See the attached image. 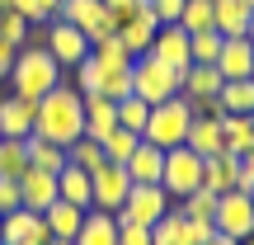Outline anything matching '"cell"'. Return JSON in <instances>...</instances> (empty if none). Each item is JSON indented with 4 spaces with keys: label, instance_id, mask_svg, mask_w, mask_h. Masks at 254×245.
Masks as SVG:
<instances>
[{
    "label": "cell",
    "instance_id": "1",
    "mask_svg": "<svg viewBox=\"0 0 254 245\" xmlns=\"http://www.w3.org/2000/svg\"><path fill=\"white\" fill-rule=\"evenodd\" d=\"M33 137H43V142H57V146H71L85 137V104H80V90H71V85H57L52 94H43V99L33 104Z\"/></svg>",
    "mask_w": 254,
    "mask_h": 245
},
{
    "label": "cell",
    "instance_id": "2",
    "mask_svg": "<svg viewBox=\"0 0 254 245\" xmlns=\"http://www.w3.org/2000/svg\"><path fill=\"white\" fill-rule=\"evenodd\" d=\"M62 71H66V66H57V57L47 52V47L24 43L14 52V66H9V94L38 104L43 94H52L57 85H62Z\"/></svg>",
    "mask_w": 254,
    "mask_h": 245
},
{
    "label": "cell",
    "instance_id": "3",
    "mask_svg": "<svg viewBox=\"0 0 254 245\" xmlns=\"http://www.w3.org/2000/svg\"><path fill=\"white\" fill-rule=\"evenodd\" d=\"M189 123H193V104L184 99V94H174V99H165V104H151V118H146L141 142L160 146V151H170V146H184V137H189Z\"/></svg>",
    "mask_w": 254,
    "mask_h": 245
},
{
    "label": "cell",
    "instance_id": "4",
    "mask_svg": "<svg viewBox=\"0 0 254 245\" xmlns=\"http://www.w3.org/2000/svg\"><path fill=\"white\" fill-rule=\"evenodd\" d=\"M160 184H165V193H170L174 203L189 198V193H198L202 189V156L189 151V146H170V151H165Z\"/></svg>",
    "mask_w": 254,
    "mask_h": 245
},
{
    "label": "cell",
    "instance_id": "5",
    "mask_svg": "<svg viewBox=\"0 0 254 245\" xmlns=\"http://www.w3.org/2000/svg\"><path fill=\"white\" fill-rule=\"evenodd\" d=\"M132 94L146 99V104H165V99L179 94V76H174L165 62H155L151 52H141L132 62Z\"/></svg>",
    "mask_w": 254,
    "mask_h": 245
},
{
    "label": "cell",
    "instance_id": "6",
    "mask_svg": "<svg viewBox=\"0 0 254 245\" xmlns=\"http://www.w3.org/2000/svg\"><path fill=\"white\" fill-rule=\"evenodd\" d=\"M170 208H174V198L165 193V184H132L127 203L113 212V217H118V227H127V222H136V227H155Z\"/></svg>",
    "mask_w": 254,
    "mask_h": 245
},
{
    "label": "cell",
    "instance_id": "7",
    "mask_svg": "<svg viewBox=\"0 0 254 245\" xmlns=\"http://www.w3.org/2000/svg\"><path fill=\"white\" fill-rule=\"evenodd\" d=\"M212 231L231 241H245L254 231V198L245 189H231V193H217V212H212Z\"/></svg>",
    "mask_w": 254,
    "mask_h": 245
},
{
    "label": "cell",
    "instance_id": "8",
    "mask_svg": "<svg viewBox=\"0 0 254 245\" xmlns=\"http://www.w3.org/2000/svg\"><path fill=\"white\" fill-rule=\"evenodd\" d=\"M57 19L75 24L85 38H90V43H99V38H113V33H118L104 0H62V5H57Z\"/></svg>",
    "mask_w": 254,
    "mask_h": 245
},
{
    "label": "cell",
    "instance_id": "9",
    "mask_svg": "<svg viewBox=\"0 0 254 245\" xmlns=\"http://www.w3.org/2000/svg\"><path fill=\"white\" fill-rule=\"evenodd\" d=\"M221 85H226V76H221L217 66H189L179 94L193 104V113H212V118H221V104H217Z\"/></svg>",
    "mask_w": 254,
    "mask_h": 245
},
{
    "label": "cell",
    "instance_id": "10",
    "mask_svg": "<svg viewBox=\"0 0 254 245\" xmlns=\"http://www.w3.org/2000/svg\"><path fill=\"white\" fill-rule=\"evenodd\" d=\"M90 189H94V203H90V208L118 212L123 203H127V193H132V174H127V165H118V161H104L99 170L90 174Z\"/></svg>",
    "mask_w": 254,
    "mask_h": 245
},
{
    "label": "cell",
    "instance_id": "11",
    "mask_svg": "<svg viewBox=\"0 0 254 245\" xmlns=\"http://www.w3.org/2000/svg\"><path fill=\"white\" fill-rule=\"evenodd\" d=\"M43 47L57 57V66H80L85 57H90V38L75 24H66V19H52V24L43 28Z\"/></svg>",
    "mask_w": 254,
    "mask_h": 245
},
{
    "label": "cell",
    "instance_id": "12",
    "mask_svg": "<svg viewBox=\"0 0 254 245\" xmlns=\"http://www.w3.org/2000/svg\"><path fill=\"white\" fill-rule=\"evenodd\" d=\"M151 57L165 62L184 85V76H189V66H193V43H189V33H184L179 24H165L160 33H155V43H151Z\"/></svg>",
    "mask_w": 254,
    "mask_h": 245
},
{
    "label": "cell",
    "instance_id": "13",
    "mask_svg": "<svg viewBox=\"0 0 254 245\" xmlns=\"http://www.w3.org/2000/svg\"><path fill=\"white\" fill-rule=\"evenodd\" d=\"M207 236H212V227H193V222L179 212V203L151 227V245H202Z\"/></svg>",
    "mask_w": 254,
    "mask_h": 245
},
{
    "label": "cell",
    "instance_id": "14",
    "mask_svg": "<svg viewBox=\"0 0 254 245\" xmlns=\"http://www.w3.org/2000/svg\"><path fill=\"white\" fill-rule=\"evenodd\" d=\"M155 33H160V19L151 14V5H146V0H136V5H132V19L118 28V38L127 43V52H132V57H141V52H151Z\"/></svg>",
    "mask_w": 254,
    "mask_h": 245
},
{
    "label": "cell",
    "instance_id": "15",
    "mask_svg": "<svg viewBox=\"0 0 254 245\" xmlns=\"http://www.w3.org/2000/svg\"><path fill=\"white\" fill-rule=\"evenodd\" d=\"M250 0H212V28L221 38H250Z\"/></svg>",
    "mask_w": 254,
    "mask_h": 245
},
{
    "label": "cell",
    "instance_id": "16",
    "mask_svg": "<svg viewBox=\"0 0 254 245\" xmlns=\"http://www.w3.org/2000/svg\"><path fill=\"white\" fill-rule=\"evenodd\" d=\"M202 189H207V193L240 189V156H231V151L207 156V161H202Z\"/></svg>",
    "mask_w": 254,
    "mask_h": 245
},
{
    "label": "cell",
    "instance_id": "17",
    "mask_svg": "<svg viewBox=\"0 0 254 245\" xmlns=\"http://www.w3.org/2000/svg\"><path fill=\"white\" fill-rule=\"evenodd\" d=\"M19 198H24L28 212H43L47 203H57V174L38 170V165H28L24 174H19Z\"/></svg>",
    "mask_w": 254,
    "mask_h": 245
},
{
    "label": "cell",
    "instance_id": "18",
    "mask_svg": "<svg viewBox=\"0 0 254 245\" xmlns=\"http://www.w3.org/2000/svg\"><path fill=\"white\" fill-rule=\"evenodd\" d=\"M14 241H47L43 212H28V208L5 212V222H0V245H14Z\"/></svg>",
    "mask_w": 254,
    "mask_h": 245
},
{
    "label": "cell",
    "instance_id": "19",
    "mask_svg": "<svg viewBox=\"0 0 254 245\" xmlns=\"http://www.w3.org/2000/svg\"><path fill=\"white\" fill-rule=\"evenodd\" d=\"M217 71L226 76V81H250L254 71V43L250 38H226L217 52Z\"/></svg>",
    "mask_w": 254,
    "mask_h": 245
},
{
    "label": "cell",
    "instance_id": "20",
    "mask_svg": "<svg viewBox=\"0 0 254 245\" xmlns=\"http://www.w3.org/2000/svg\"><path fill=\"white\" fill-rule=\"evenodd\" d=\"M184 146H189V151H198L202 161H207V156H217V151H226V142H221V118H212V113H193Z\"/></svg>",
    "mask_w": 254,
    "mask_h": 245
},
{
    "label": "cell",
    "instance_id": "21",
    "mask_svg": "<svg viewBox=\"0 0 254 245\" xmlns=\"http://www.w3.org/2000/svg\"><path fill=\"white\" fill-rule=\"evenodd\" d=\"M80 104H85V137L99 142L104 132L118 127V99H109V94H80Z\"/></svg>",
    "mask_w": 254,
    "mask_h": 245
},
{
    "label": "cell",
    "instance_id": "22",
    "mask_svg": "<svg viewBox=\"0 0 254 245\" xmlns=\"http://www.w3.org/2000/svg\"><path fill=\"white\" fill-rule=\"evenodd\" d=\"M28 132H33V104L19 99V94H5V99H0V137L24 142Z\"/></svg>",
    "mask_w": 254,
    "mask_h": 245
},
{
    "label": "cell",
    "instance_id": "23",
    "mask_svg": "<svg viewBox=\"0 0 254 245\" xmlns=\"http://www.w3.org/2000/svg\"><path fill=\"white\" fill-rule=\"evenodd\" d=\"M85 212H90V208H75V203H66V198L47 203V208H43V222H47V236H62V241H75V231H80Z\"/></svg>",
    "mask_w": 254,
    "mask_h": 245
},
{
    "label": "cell",
    "instance_id": "24",
    "mask_svg": "<svg viewBox=\"0 0 254 245\" xmlns=\"http://www.w3.org/2000/svg\"><path fill=\"white\" fill-rule=\"evenodd\" d=\"M160 170H165V151L151 142H136V151L127 156V174L132 184H160Z\"/></svg>",
    "mask_w": 254,
    "mask_h": 245
},
{
    "label": "cell",
    "instance_id": "25",
    "mask_svg": "<svg viewBox=\"0 0 254 245\" xmlns=\"http://www.w3.org/2000/svg\"><path fill=\"white\" fill-rule=\"evenodd\" d=\"M75 245H118V217L90 208L85 222H80V231H75Z\"/></svg>",
    "mask_w": 254,
    "mask_h": 245
},
{
    "label": "cell",
    "instance_id": "26",
    "mask_svg": "<svg viewBox=\"0 0 254 245\" xmlns=\"http://www.w3.org/2000/svg\"><path fill=\"white\" fill-rule=\"evenodd\" d=\"M221 142H226L231 156L245 161L254 146V113H221Z\"/></svg>",
    "mask_w": 254,
    "mask_h": 245
},
{
    "label": "cell",
    "instance_id": "27",
    "mask_svg": "<svg viewBox=\"0 0 254 245\" xmlns=\"http://www.w3.org/2000/svg\"><path fill=\"white\" fill-rule=\"evenodd\" d=\"M57 198L75 203V208H90V203H94V189H90V170H80V165H66V170L57 174Z\"/></svg>",
    "mask_w": 254,
    "mask_h": 245
},
{
    "label": "cell",
    "instance_id": "28",
    "mask_svg": "<svg viewBox=\"0 0 254 245\" xmlns=\"http://www.w3.org/2000/svg\"><path fill=\"white\" fill-rule=\"evenodd\" d=\"M24 151H28V165H38V170H47V174H62L66 165V146H57V142H43V137H33L28 132L24 137Z\"/></svg>",
    "mask_w": 254,
    "mask_h": 245
},
{
    "label": "cell",
    "instance_id": "29",
    "mask_svg": "<svg viewBox=\"0 0 254 245\" xmlns=\"http://www.w3.org/2000/svg\"><path fill=\"white\" fill-rule=\"evenodd\" d=\"M217 104L221 113H254V81H226Z\"/></svg>",
    "mask_w": 254,
    "mask_h": 245
},
{
    "label": "cell",
    "instance_id": "30",
    "mask_svg": "<svg viewBox=\"0 0 254 245\" xmlns=\"http://www.w3.org/2000/svg\"><path fill=\"white\" fill-rule=\"evenodd\" d=\"M136 142H141L136 132H127V127H113V132H104V137H99V151H104V161L127 165V156L136 151Z\"/></svg>",
    "mask_w": 254,
    "mask_h": 245
},
{
    "label": "cell",
    "instance_id": "31",
    "mask_svg": "<svg viewBox=\"0 0 254 245\" xmlns=\"http://www.w3.org/2000/svg\"><path fill=\"white\" fill-rule=\"evenodd\" d=\"M179 212L193 222V227H212V212H217V193H207V189L189 193V198H179Z\"/></svg>",
    "mask_w": 254,
    "mask_h": 245
},
{
    "label": "cell",
    "instance_id": "32",
    "mask_svg": "<svg viewBox=\"0 0 254 245\" xmlns=\"http://www.w3.org/2000/svg\"><path fill=\"white\" fill-rule=\"evenodd\" d=\"M90 57H94L99 66H132V62H136L118 33H113V38H99V43H90Z\"/></svg>",
    "mask_w": 254,
    "mask_h": 245
},
{
    "label": "cell",
    "instance_id": "33",
    "mask_svg": "<svg viewBox=\"0 0 254 245\" xmlns=\"http://www.w3.org/2000/svg\"><path fill=\"white\" fill-rule=\"evenodd\" d=\"M94 94L127 99V94H132V66H104V71H99V90H94Z\"/></svg>",
    "mask_w": 254,
    "mask_h": 245
},
{
    "label": "cell",
    "instance_id": "34",
    "mask_svg": "<svg viewBox=\"0 0 254 245\" xmlns=\"http://www.w3.org/2000/svg\"><path fill=\"white\" fill-rule=\"evenodd\" d=\"M146 118H151V104H146V99H136V94L118 99V127H127V132L141 137L146 132Z\"/></svg>",
    "mask_w": 254,
    "mask_h": 245
},
{
    "label": "cell",
    "instance_id": "35",
    "mask_svg": "<svg viewBox=\"0 0 254 245\" xmlns=\"http://www.w3.org/2000/svg\"><path fill=\"white\" fill-rule=\"evenodd\" d=\"M24 170H28V151H24V142H9V137H0V179H19Z\"/></svg>",
    "mask_w": 254,
    "mask_h": 245
},
{
    "label": "cell",
    "instance_id": "36",
    "mask_svg": "<svg viewBox=\"0 0 254 245\" xmlns=\"http://www.w3.org/2000/svg\"><path fill=\"white\" fill-rule=\"evenodd\" d=\"M189 43H193V66H217V52L226 38L217 28H202V33H189Z\"/></svg>",
    "mask_w": 254,
    "mask_h": 245
},
{
    "label": "cell",
    "instance_id": "37",
    "mask_svg": "<svg viewBox=\"0 0 254 245\" xmlns=\"http://www.w3.org/2000/svg\"><path fill=\"white\" fill-rule=\"evenodd\" d=\"M66 161L94 174V170L104 165V151H99V142H94V137H80V142H71V146H66Z\"/></svg>",
    "mask_w": 254,
    "mask_h": 245
},
{
    "label": "cell",
    "instance_id": "38",
    "mask_svg": "<svg viewBox=\"0 0 254 245\" xmlns=\"http://www.w3.org/2000/svg\"><path fill=\"white\" fill-rule=\"evenodd\" d=\"M179 28H184V33H202V28H212V0H184Z\"/></svg>",
    "mask_w": 254,
    "mask_h": 245
},
{
    "label": "cell",
    "instance_id": "39",
    "mask_svg": "<svg viewBox=\"0 0 254 245\" xmlns=\"http://www.w3.org/2000/svg\"><path fill=\"white\" fill-rule=\"evenodd\" d=\"M9 9H19L33 28H47L57 19V5H52V0H9Z\"/></svg>",
    "mask_w": 254,
    "mask_h": 245
},
{
    "label": "cell",
    "instance_id": "40",
    "mask_svg": "<svg viewBox=\"0 0 254 245\" xmlns=\"http://www.w3.org/2000/svg\"><path fill=\"white\" fill-rule=\"evenodd\" d=\"M28 28H33V24H28L19 9H0V38H5L9 47H24L28 43Z\"/></svg>",
    "mask_w": 254,
    "mask_h": 245
},
{
    "label": "cell",
    "instance_id": "41",
    "mask_svg": "<svg viewBox=\"0 0 254 245\" xmlns=\"http://www.w3.org/2000/svg\"><path fill=\"white\" fill-rule=\"evenodd\" d=\"M151 5V14L160 19V28L165 24H179V14H184V0H146Z\"/></svg>",
    "mask_w": 254,
    "mask_h": 245
},
{
    "label": "cell",
    "instance_id": "42",
    "mask_svg": "<svg viewBox=\"0 0 254 245\" xmlns=\"http://www.w3.org/2000/svg\"><path fill=\"white\" fill-rule=\"evenodd\" d=\"M14 208H24V198H19V179H0V217L14 212Z\"/></svg>",
    "mask_w": 254,
    "mask_h": 245
},
{
    "label": "cell",
    "instance_id": "43",
    "mask_svg": "<svg viewBox=\"0 0 254 245\" xmlns=\"http://www.w3.org/2000/svg\"><path fill=\"white\" fill-rule=\"evenodd\" d=\"M118 245H151V227H136V222L118 227Z\"/></svg>",
    "mask_w": 254,
    "mask_h": 245
},
{
    "label": "cell",
    "instance_id": "44",
    "mask_svg": "<svg viewBox=\"0 0 254 245\" xmlns=\"http://www.w3.org/2000/svg\"><path fill=\"white\" fill-rule=\"evenodd\" d=\"M14 52H19V47H9L5 38H0V81H9V66H14Z\"/></svg>",
    "mask_w": 254,
    "mask_h": 245
},
{
    "label": "cell",
    "instance_id": "45",
    "mask_svg": "<svg viewBox=\"0 0 254 245\" xmlns=\"http://www.w3.org/2000/svg\"><path fill=\"white\" fill-rule=\"evenodd\" d=\"M202 245H240V241H231V236H221V231H212V236L202 241Z\"/></svg>",
    "mask_w": 254,
    "mask_h": 245
},
{
    "label": "cell",
    "instance_id": "46",
    "mask_svg": "<svg viewBox=\"0 0 254 245\" xmlns=\"http://www.w3.org/2000/svg\"><path fill=\"white\" fill-rule=\"evenodd\" d=\"M43 245H75V241H62V236H47Z\"/></svg>",
    "mask_w": 254,
    "mask_h": 245
},
{
    "label": "cell",
    "instance_id": "47",
    "mask_svg": "<svg viewBox=\"0 0 254 245\" xmlns=\"http://www.w3.org/2000/svg\"><path fill=\"white\" fill-rule=\"evenodd\" d=\"M245 170H250V174H254V146H250V156H245Z\"/></svg>",
    "mask_w": 254,
    "mask_h": 245
},
{
    "label": "cell",
    "instance_id": "48",
    "mask_svg": "<svg viewBox=\"0 0 254 245\" xmlns=\"http://www.w3.org/2000/svg\"><path fill=\"white\" fill-rule=\"evenodd\" d=\"M104 5H109V9H118V5H132V0H104Z\"/></svg>",
    "mask_w": 254,
    "mask_h": 245
},
{
    "label": "cell",
    "instance_id": "49",
    "mask_svg": "<svg viewBox=\"0 0 254 245\" xmlns=\"http://www.w3.org/2000/svg\"><path fill=\"white\" fill-rule=\"evenodd\" d=\"M14 245H43V241H14Z\"/></svg>",
    "mask_w": 254,
    "mask_h": 245
},
{
    "label": "cell",
    "instance_id": "50",
    "mask_svg": "<svg viewBox=\"0 0 254 245\" xmlns=\"http://www.w3.org/2000/svg\"><path fill=\"white\" fill-rule=\"evenodd\" d=\"M250 43H254V14H250Z\"/></svg>",
    "mask_w": 254,
    "mask_h": 245
},
{
    "label": "cell",
    "instance_id": "51",
    "mask_svg": "<svg viewBox=\"0 0 254 245\" xmlns=\"http://www.w3.org/2000/svg\"><path fill=\"white\" fill-rule=\"evenodd\" d=\"M240 245H254V231H250V236H245V241H240Z\"/></svg>",
    "mask_w": 254,
    "mask_h": 245
},
{
    "label": "cell",
    "instance_id": "52",
    "mask_svg": "<svg viewBox=\"0 0 254 245\" xmlns=\"http://www.w3.org/2000/svg\"><path fill=\"white\" fill-rule=\"evenodd\" d=\"M0 9H9V0H0Z\"/></svg>",
    "mask_w": 254,
    "mask_h": 245
},
{
    "label": "cell",
    "instance_id": "53",
    "mask_svg": "<svg viewBox=\"0 0 254 245\" xmlns=\"http://www.w3.org/2000/svg\"><path fill=\"white\" fill-rule=\"evenodd\" d=\"M52 5H62V0H52Z\"/></svg>",
    "mask_w": 254,
    "mask_h": 245
},
{
    "label": "cell",
    "instance_id": "54",
    "mask_svg": "<svg viewBox=\"0 0 254 245\" xmlns=\"http://www.w3.org/2000/svg\"><path fill=\"white\" fill-rule=\"evenodd\" d=\"M250 81H254V71H250Z\"/></svg>",
    "mask_w": 254,
    "mask_h": 245
},
{
    "label": "cell",
    "instance_id": "55",
    "mask_svg": "<svg viewBox=\"0 0 254 245\" xmlns=\"http://www.w3.org/2000/svg\"><path fill=\"white\" fill-rule=\"evenodd\" d=\"M0 222H5V217H0Z\"/></svg>",
    "mask_w": 254,
    "mask_h": 245
},
{
    "label": "cell",
    "instance_id": "56",
    "mask_svg": "<svg viewBox=\"0 0 254 245\" xmlns=\"http://www.w3.org/2000/svg\"><path fill=\"white\" fill-rule=\"evenodd\" d=\"M250 198H254V193H250Z\"/></svg>",
    "mask_w": 254,
    "mask_h": 245
},
{
    "label": "cell",
    "instance_id": "57",
    "mask_svg": "<svg viewBox=\"0 0 254 245\" xmlns=\"http://www.w3.org/2000/svg\"><path fill=\"white\" fill-rule=\"evenodd\" d=\"M250 5H254V0H250Z\"/></svg>",
    "mask_w": 254,
    "mask_h": 245
}]
</instances>
